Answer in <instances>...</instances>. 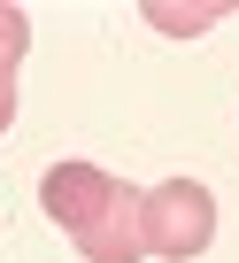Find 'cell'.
<instances>
[{
	"label": "cell",
	"instance_id": "277c9868",
	"mask_svg": "<svg viewBox=\"0 0 239 263\" xmlns=\"http://www.w3.org/2000/svg\"><path fill=\"white\" fill-rule=\"evenodd\" d=\"M224 8H162V0H155V8H147V24L155 31H201V24H216Z\"/></svg>",
	"mask_w": 239,
	"mask_h": 263
},
{
	"label": "cell",
	"instance_id": "3957f363",
	"mask_svg": "<svg viewBox=\"0 0 239 263\" xmlns=\"http://www.w3.org/2000/svg\"><path fill=\"white\" fill-rule=\"evenodd\" d=\"M24 54H31V16L0 0V132L16 124V70H24Z\"/></svg>",
	"mask_w": 239,
	"mask_h": 263
},
{
	"label": "cell",
	"instance_id": "7a4b0ae2",
	"mask_svg": "<svg viewBox=\"0 0 239 263\" xmlns=\"http://www.w3.org/2000/svg\"><path fill=\"white\" fill-rule=\"evenodd\" d=\"M216 240V194L201 178H162L147 194V255L162 263H193Z\"/></svg>",
	"mask_w": 239,
	"mask_h": 263
},
{
	"label": "cell",
	"instance_id": "6da1fadb",
	"mask_svg": "<svg viewBox=\"0 0 239 263\" xmlns=\"http://www.w3.org/2000/svg\"><path fill=\"white\" fill-rule=\"evenodd\" d=\"M39 209L77 240L85 263H139L147 255V194L124 186L100 163H47L39 178Z\"/></svg>",
	"mask_w": 239,
	"mask_h": 263
}]
</instances>
